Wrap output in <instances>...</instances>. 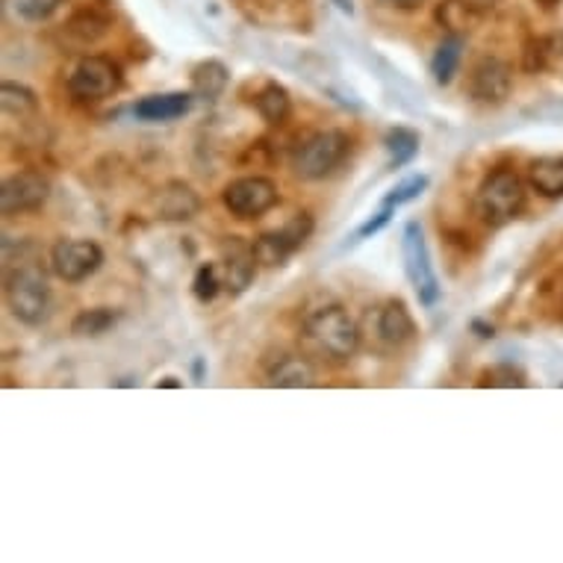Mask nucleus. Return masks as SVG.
<instances>
[{"label":"nucleus","instance_id":"obj_18","mask_svg":"<svg viewBox=\"0 0 563 563\" xmlns=\"http://www.w3.org/2000/svg\"><path fill=\"white\" fill-rule=\"evenodd\" d=\"M463 36L460 33H449L443 42L437 44V51H434V60H431V74H434V80L439 86H449L455 80V74L460 68V60H463Z\"/></svg>","mask_w":563,"mask_h":563},{"label":"nucleus","instance_id":"obj_14","mask_svg":"<svg viewBox=\"0 0 563 563\" xmlns=\"http://www.w3.org/2000/svg\"><path fill=\"white\" fill-rule=\"evenodd\" d=\"M501 0H443L437 7L439 27L449 33H470L475 30L484 18H490L499 10Z\"/></svg>","mask_w":563,"mask_h":563},{"label":"nucleus","instance_id":"obj_34","mask_svg":"<svg viewBox=\"0 0 563 563\" xmlns=\"http://www.w3.org/2000/svg\"><path fill=\"white\" fill-rule=\"evenodd\" d=\"M336 10L345 12V15H355V0H334Z\"/></svg>","mask_w":563,"mask_h":563},{"label":"nucleus","instance_id":"obj_36","mask_svg":"<svg viewBox=\"0 0 563 563\" xmlns=\"http://www.w3.org/2000/svg\"><path fill=\"white\" fill-rule=\"evenodd\" d=\"M537 3H540L542 10H554V7H558L561 0H537Z\"/></svg>","mask_w":563,"mask_h":563},{"label":"nucleus","instance_id":"obj_15","mask_svg":"<svg viewBox=\"0 0 563 563\" xmlns=\"http://www.w3.org/2000/svg\"><path fill=\"white\" fill-rule=\"evenodd\" d=\"M189 110H192V94L168 92V94H148V98H142V101L133 106V115L139 118V121H148V125H166V121L183 118Z\"/></svg>","mask_w":563,"mask_h":563},{"label":"nucleus","instance_id":"obj_6","mask_svg":"<svg viewBox=\"0 0 563 563\" xmlns=\"http://www.w3.org/2000/svg\"><path fill=\"white\" fill-rule=\"evenodd\" d=\"M401 257H405V271L413 290H417L419 304L425 310H434L439 302V281L437 271H434V263H431L428 242H425V230L419 221H407L405 233H401Z\"/></svg>","mask_w":563,"mask_h":563},{"label":"nucleus","instance_id":"obj_8","mask_svg":"<svg viewBox=\"0 0 563 563\" xmlns=\"http://www.w3.org/2000/svg\"><path fill=\"white\" fill-rule=\"evenodd\" d=\"M314 228H316L314 216L302 209V213H295L293 219L286 221L283 228L266 230V233H260L257 240L251 242L254 257H257L260 266H269V269L283 266V263L293 257L295 251H302L304 245H307V240L314 236Z\"/></svg>","mask_w":563,"mask_h":563},{"label":"nucleus","instance_id":"obj_7","mask_svg":"<svg viewBox=\"0 0 563 563\" xmlns=\"http://www.w3.org/2000/svg\"><path fill=\"white\" fill-rule=\"evenodd\" d=\"M372 345H375L378 351H398V348H405L413 336H417V322H413V316L407 310V304L401 298H386L381 302L378 307L369 310L366 316V331Z\"/></svg>","mask_w":563,"mask_h":563},{"label":"nucleus","instance_id":"obj_23","mask_svg":"<svg viewBox=\"0 0 563 563\" xmlns=\"http://www.w3.org/2000/svg\"><path fill=\"white\" fill-rule=\"evenodd\" d=\"M118 322V314H115L113 307H92V310H80V314L74 316L72 322V334L74 336H104L110 328H115Z\"/></svg>","mask_w":563,"mask_h":563},{"label":"nucleus","instance_id":"obj_11","mask_svg":"<svg viewBox=\"0 0 563 563\" xmlns=\"http://www.w3.org/2000/svg\"><path fill=\"white\" fill-rule=\"evenodd\" d=\"M513 92V68L501 56H481L472 65L470 80H466V94L475 104L499 106L504 104Z\"/></svg>","mask_w":563,"mask_h":563},{"label":"nucleus","instance_id":"obj_32","mask_svg":"<svg viewBox=\"0 0 563 563\" xmlns=\"http://www.w3.org/2000/svg\"><path fill=\"white\" fill-rule=\"evenodd\" d=\"M381 7H386V10H396V12H417L422 10L428 0H378Z\"/></svg>","mask_w":563,"mask_h":563},{"label":"nucleus","instance_id":"obj_37","mask_svg":"<svg viewBox=\"0 0 563 563\" xmlns=\"http://www.w3.org/2000/svg\"><path fill=\"white\" fill-rule=\"evenodd\" d=\"M201 378H204V363L195 360V381H199V384H201Z\"/></svg>","mask_w":563,"mask_h":563},{"label":"nucleus","instance_id":"obj_25","mask_svg":"<svg viewBox=\"0 0 563 563\" xmlns=\"http://www.w3.org/2000/svg\"><path fill=\"white\" fill-rule=\"evenodd\" d=\"M225 290V281H221V266L216 263H204L195 271V281H192V293L201 304H209L216 295Z\"/></svg>","mask_w":563,"mask_h":563},{"label":"nucleus","instance_id":"obj_20","mask_svg":"<svg viewBox=\"0 0 563 563\" xmlns=\"http://www.w3.org/2000/svg\"><path fill=\"white\" fill-rule=\"evenodd\" d=\"M528 180L542 199H563V154L534 159L528 166Z\"/></svg>","mask_w":563,"mask_h":563},{"label":"nucleus","instance_id":"obj_3","mask_svg":"<svg viewBox=\"0 0 563 563\" xmlns=\"http://www.w3.org/2000/svg\"><path fill=\"white\" fill-rule=\"evenodd\" d=\"M3 295H7V307L10 314L18 319L27 328H39V324L48 322L53 307L51 286H48V278L44 271L36 266V263H22L7 274V286H3Z\"/></svg>","mask_w":563,"mask_h":563},{"label":"nucleus","instance_id":"obj_9","mask_svg":"<svg viewBox=\"0 0 563 563\" xmlns=\"http://www.w3.org/2000/svg\"><path fill=\"white\" fill-rule=\"evenodd\" d=\"M221 201L230 209V216H236V219H260L281 201V192L271 178L248 175V178L230 180L221 192Z\"/></svg>","mask_w":563,"mask_h":563},{"label":"nucleus","instance_id":"obj_31","mask_svg":"<svg viewBox=\"0 0 563 563\" xmlns=\"http://www.w3.org/2000/svg\"><path fill=\"white\" fill-rule=\"evenodd\" d=\"M393 213H396V207H389V204H384V201H381V207H378L375 216L366 221L363 228L357 230V240H369V236H375V233H381V230H384L386 225H389V219H393Z\"/></svg>","mask_w":563,"mask_h":563},{"label":"nucleus","instance_id":"obj_13","mask_svg":"<svg viewBox=\"0 0 563 563\" xmlns=\"http://www.w3.org/2000/svg\"><path fill=\"white\" fill-rule=\"evenodd\" d=\"M254 271H257V257L254 248L245 245L240 236H228L225 242V254H221V281H225V293L230 298H240L254 281Z\"/></svg>","mask_w":563,"mask_h":563},{"label":"nucleus","instance_id":"obj_35","mask_svg":"<svg viewBox=\"0 0 563 563\" xmlns=\"http://www.w3.org/2000/svg\"><path fill=\"white\" fill-rule=\"evenodd\" d=\"M157 386H168V389H180V381L178 378H163V381H157Z\"/></svg>","mask_w":563,"mask_h":563},{"label":"nucleus","instance_id":"obj_5","mask_svg":"<svg viewBox=\"0 0 563 563\" xmlns=\"http://www.w3.org/2000/svg\"><path fill=\"white\" fill-rule=\"evenodd\" d=\"M351 139L343 130H319L307 136L293 154L295 178L302 180H322L334 171L345 157H348Z\"/></svg>","mask_w":563,"mask_h":563},{"label":"nucleus","instance_id":"obj_30","mask_svg":"<svg viewBox=\"0 0 563 563\" xmlns=\"http://www.w3.org/2000/svg\"><path fill=\"white\" fill-rule=\"evenodd\" d=\"M60 3H63V0H18L15 10L22 12L27 22H42V18H48Z\"/></svg>","mask_w":563,"mask_h":563},{"label":"nucleus","instance_id":"obj_1","mask_svg":"<svg viewBox=\"0 0 563 563\" xmlns=\"http://www.w3.org/2000/svg\"><path fill=\"white\" fill-rule=\"evenodd\" d=\"M525 180L513 168H492L475 189L472 213L484 228L499 230L508 228L522 209H525Z\"/></svg>","mask_w":563,"mask_h":563},{"label":"nucleus","instance_id":"obj_22","mask_svg":"<svg viewBox=\"0 0 563 563\" xmlns=\"http://www.w3.org/2000/svg\"><path fill=\"white\" fill-rule=\"evenodd\" d=\"M386 154H389V168H405L407 163H413L419 154V133L410 127H396L389 130L384 139Z\"/></svg>","mask_w":563,"mask_h":563},{"label":"nucleus","instance_id":"obj_19","mask_svg":"<svg viewBox=\"0 0 563 563\" xmlns=\"http://www.w3.org/2000/svg\"><path fill=\"white\" fill-rule=\"evenodd\" d=\"M254 106H257L263 121L283 125L290 118V113H293V98H290V92L281 84L269 80V84H263L260 92L254 94Z\"/></svg>","mask_w":563,"mask_h":563},{"label":"nucleus","instance_id":"obj_16","mask_svg":"<svg viewBox=\"0 0 563 563\" xmlns=\"http://www.w3.org/2000/svg\"><path fill=\"white\" fill-rule=\"evenodd\" d=\"M266 378H269V386H278V389H307L316 384V369L302 355H278L271 360Z\"/></svg>","mask_w":563,"mask_h":563},{"label":"nucleus","instance_id":"obj_26","mask_svg":"<svg viewBox=\"0 0 563 563\" xmlns=\"http://www.w3.org/2000/svg\"><path fill=\"white\" fill-rule=\"evenodd\" d=\"M525 372L516 369L513 363H499V366H487L478 375V386H499V389H513V386H525Z\"/></svg>","mask_w":563,"mask_h":563},{"label":"nucleus","instance_id":"obj_12","mask_svg":"<svg viewBox=\"0 0 563 563\" xmlns=\"http://www.w3.org/2000/svg\"><path fill=\"white\" fill-rule=\"evenodd\" d=\"M51 195V180L42 171H18L0 187V209L3 216H22L39 209Z\"/></svg>","mask_w":563,"mask_h":563},{"label":"nucleus","instance_id":"obj_2","mask_svg":"<svg viewBox=\"0 0 563 563\" xmlns=\"http://www.w3.org/2000/svg\"><path fill=\"white\" fill-rule=\"evenodd\" d=\"M304 334L314 343L316 351L343 363V360H351L357 355L363 331L343 304L324 302L304 316Z\"/></svg>","mask_w":563,"mask_h":563},{"label":"nucleus","instance_id":"obj_21","mask_svg":"<svg viewBox=\"0 0 563 563\" xmlns=\"http://www.w3.org/2000/svg\"><path fill=\"white\" fill-rule=\"evenodd\" d=\"M228 65L219 60H204L192 68V94H199L204 101H216L228 89Z\"/></svg>","mask_w":563,"mask_h":563},{"label":"nucleus","instance_id":"obj_10","mask_svg":"<svg viewBox=\"0 0 563 563\" xmlns=\"http://www.w3.org/2000/svg\"><path fill=\"white\" fill-rule=\"evenodd\" d=\"M104 266V248L92 240H60L51 251L53 274L65 283H84Z\"/></svg>","mask_w":563,"mask_h":563},{"label":"nucleus","instance_id":"obj_17","mask_svg":"<svg viewBox=\"0 0 563 563\" xmlns=\"http://www.w3.org/2000/svg\"><path fill=\"white\" fill-rule=\"evenodd\" d=\"M201 199L195 195V189L180 183V180H171L166 187L159 189L157 195V213L159 219L166 221H189L199 216Z\"/></svg>","mask_w":563,"mask_h":563},{"label":"nucleus","instance_id":"obj_4","mask_svg":"<svg viewBox=\"0 0 563 563\" xmlns=\"http://www.w3.org/2000/svg\"><path fill=\"white\" fill-rule=\"evenodd\" d=\"M65 86H68V94H72L74 101H80V104H98V101H106V98L121 92L125 74H121V65L113 63L110 56L89 53L84 60H77Z\"/></svg>","mask_w":563,"mask_h":563},{"label":"nucleus","instance_id":"obj_33","mask_svg":"<svg viewBox=\"0 0 563 563\" xmlns=\"http://www.w3.org/2000/svg\"><path fill=\"white\" fill-rule=\"evenodd\" d=\"M470 328H472V331H475V336H481V340H492V336H496V331H492V324L481 322V319H472Z\"/></svg>","mask_w":563,"mask_h":563},{"label":"nucleus","instance_id":"obj_24","mask_svg":"<svg viewBox=\"0 0 563 563\" xmlns=\"http://www.w3.org/2000/svg\"><path fill=\"white\" fill-rule=\"evenodd\" d=\"M0 104H3V113L7 115H15V118H24V115H36L39 113V101H36V94L22 84H7L0 86Z\"/></svg>","mask_w":563,"mask_h":563},{"label":"nucleus","instance_id":"obj_28","mask_svg":"<svg viewBox=\"0 0 563 563\" xmlns=\"http://www.w3.org/2000/svg\"><path fill=\"white\" fill-rule=\"evenodd\" d=\"M549 60H552V42L549 39H534V42H528V48H525V63H522V68L525 72H542V68H549Z\"/></svg>","mask_w":563,"mask_h":563},{"label":"nucleus","instance_id":"obj_29","mask_svg":"<svg viewBox=\"0 0 563 563\" xmlns=\"http://www.w3.org/2000/svg\"><path fill=\"white\" fill-rule=\"evenodd\" d=\"M104 30H106L104 18H94V15H89V12L77 15V18L68 24V33H72V36H80L84 42H94L98 36H104Z\"/></svg>","mask_w":563,"mask_h":563},{"label":"nucleus","instance_id":"obj_27","mask_svg":"<svg viewBox=\"0 0 563 563\" xmlns=\"http://www.w3.org/2000/svg\"><path fill=\"white\" fill-rule=\"evenodd\" d=\"M431 180L425 178V175H410V178H405L398 187L389 189V195L384 199V204H389V207H405V204H410V201H417L425 189H428Z\"/></svg>","mask_w":563,"mask_h":563}]
</instances>
